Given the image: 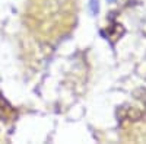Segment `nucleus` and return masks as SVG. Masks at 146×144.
<instances>
[{
    "instance_id": "obj_1",
    "label": "nucleus",
    "mask_w": 146,
    "mask_h": 144,
    "mask_svg": "<svg viewBox=\"0 0 146 144\" xmlns=\"http://www.w3.org/2000/svg\"><path fill=\"white\" fill-rule=\"evenodd\" d=\"M89 6H91V12L95 15L96 12H98V0H91V5Z\"/></svg>"
},
{
    "instance_id": "obj_2",
    "label": "nucleus",
    "mask_w": 146,
    "mask_h": 144,
    "mask_svg": "<svg viewBox=\"0 0 146 144\" xmlns=\"http://www.w3.org/2000/svg\"><path fill=\"white\" fill-rule=\"evenodd\" d=\"M110 2H113V0H110Z\"/></svg>"
}]
</instances>
